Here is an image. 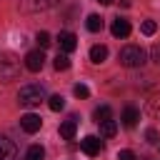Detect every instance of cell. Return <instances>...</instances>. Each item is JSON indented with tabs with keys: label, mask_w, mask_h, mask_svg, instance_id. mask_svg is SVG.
I'll return each instance as SVG.
<instances>
[{
	"label": "cell",
	"mask_w": 160,
	"mask_h": 160,
	"mask_svg": "<svg viewBox=\"0 0 160 160\" xmlns=\"http://www.w3.org/2000/svg\"><path fill=\"white\" fill-rule=\"evenodd\" d=\"M35 40H38V48H42V50H45V48H48V45L52 42V38H50V32H45V30H40Z\"/></svg>",
	"instance_id": "44dd1931"
},
{
	"label": "cell",
	"mask_w": 160,
	"mask_h": 160,
	"mask_svg": "<svg viewBox=\"0 0 160 160\" xmlns=\"http://www.w3.org/2000/svg\"><path fill=\"white\" fill-rule=\"evenodd\" d=\"M75 130H78V122H75V118H70V120H65L60 125V138L62 140H72L75 138Z\"/></svg>",
	"instance_id": "7c38bea8"
},
{
	"label": "cell",
	"mask_w": 160,
	"mask_h": 160,
	"mask_svg": "<svg viewBox=\"0 0 160 160\" xmlns=\"http://www.w3.org/2000/svg\"><path fill=\"white\" fill-rule=\"evenodd\" d=\"M20 75V65L12 55H2L0 58V82H10Z\"/></svg>",
	"instance_id": "3957f363"
},
{
	"label": "cell",
	"mask_w": 160,
	"mask_h": 160,
	"mask_svg": "<svg viewBox=\"0 0 160 160\" xmlns=\"http://www.w3.org/2000/svg\"><path fill=\"white\" fill-rule=\"evenodd\" d=\"M45 158V148L42 145H30L28 148V160H42Z\"/></svg>",
	"instance_id": "d6986e66"
},
{
	"label": "cell",
	"mask_w": 160,
	"mask_h": 160,
	"mask_svg": "<svg viewBox=\"0 0 160 160\" xmlns=\"http://www.w3.org/2000/svg\"><path fill=\"white\" fill-rule=\"evenodd\" d=\"M118 5L120 8H130V0H118Z\"/></svg>",
	"instance_id": "4316f807"
},
{
	"label": "cell",
	"mask_w": 160,
	"mask_h": 160,
	"mask_svg": "<svg viewBox=\"0 0 160 160\" xmlns=\"http://www.w3.org/2000/svg\"><path fill=\"white\" fill-rule=\"evenodd\" d=\"M148 112H150V115H158V112H160V98H152V100L148 102Z\"/></svg>",
	"instance_id": "cb8c5ba5"
},
{
	"label": "cell",
	"mask_w": 160,
	"mask_h": 160,
	"mask_svg": "<svg viewBox=\"0 0 160 160\" xmlns=\"http://www.w3.org/2000/svg\"><path fill=\"white\" fill-rule=\"evenodd\" d=\"M18 155V148L12 140H8L5 135H0V160H15Z\"/></svg>",
	"instance_id": "9c48e42d"
},
{
	"label": "cell",
	"mask_w": 160,
	"mask_h": 160,
	"mask_svg": "<svg viewBox=\"0 0 160 160\" xmlns=\"http://www.w3.org/2000/svg\"><path fill=\"white\" fill-rule=\"evenodd\" d=\"M150 60H152L155 65H160V42H155V45L150 48Z\"/></svg>",
	"instance_id": "d4e9b609"
},
{
	"label": "cell",
	"mask_w": 160,
	"mask_h": 160,
	"mask_svg": "<svg viewBox=\"0 0 160 160\" xmlns=\"http://www.w3.org/2000/svg\"><path fill=\"white\" fill-rule=\"evenodd\" d=\"M48 108H50L52 112H60V110L65 108V98H62V95H50V98H48Z\"/></svg>",
	"instance_id": "2e32d148"
},
{
	"label": "cell",
	"mask_w": 160,
	"mask_h": 160,
	"mask_svg": "<svg viewBox=\"0 0 160 160\" xmlns=\"http://www.w3.org/2000/svg\"><path fill=\"white\" fill-rule=\"evenodd\" d=\"M120 120H122L125 128H135L138 120H140V110H138L135 105H128V108L122 110V118H120Z\"/></svg>",
	"instance_id": "8fae6325"
},
{
	"label": "cell",
	"mask_w": 160,
	"mask_h": 160,
	"mask_svg": "<svg viewBox=\"0 0 160 160\" xmlns=\"http://www.w3.org/2000/svg\"><path fill=\"white\" fill-rule=\"evenodd\" d=\"M60 0H20V8L25 12H45L50 8H55Z\"/></svg>",
	"instance_id": "277c9868"
},
{
	"label": "cell",
	"mask_w": 160,
	"mask_h": 160,
	"mask_svg": "<svg viewBox=\"0 0 160 160\" xmlns=\"http://www.w3.org/2000/svg\"><path fill=\"white\" fill-rule=\"evenodd\" d=\"M90 60H92L95 65L105 62V60H108V48H105V45H92V48H90Z\"/></svg>",
	"instance_id": "4fadbf2b"
},
{
	"label": "cell",
	"mask_w": 160,
	"mask_h": 160,
	"mask_svg": "<svg viewBox=\"0 0 160 160\" xmlns=\"http://www.w3.org/2000/svg\"><path fill=\"white\" fill-rule=\"evenodd\" d=\"M45 100V90L42 85H22L20 92H18V102L25 105V108H35Z\"/></svg>",
	"instance_id": "6da1fadb"
},
{
	"label": "cell",
	"mask_w": 160,
	"mask_h": 160,
	"mask_svg": "<svg viewBox=\"0 0 160 160\" xmlns=\"http://www.w3.org/2000/svg\"><path fill=\"white\" fill-rule=\"evenodd\" d=\"M85 28H88L90 32H100V30H102V18H100V15H95V12H92V15H88Z\"/></svg>",
	"instance_id": "9a60e30c"
},
{
	"label": "cell",
	"mask_w": 160,
	"mask_h": 160,
	"mask_svg": "<svg viewBox=\"0 0 160 160\" xmlns=\"http://www.w3.org/2000/svg\"><path fill=\"white\" fill-rule=\"evenodd\" d=\"M58 42H60V50H62V52H72V50L78 48V38H75V32H70V30H60Z\"/></svg>",
	"instance_id": "ba28073f"
},
{
	"label": "cell",
	"mask_w": 160,
	"mask_h": 160,
	"mask_svg": "<svg viewBox=\"0 0 160 160\" xmlns=\"http://www.w3.org/2000/svg\"><path fill=\"white\" fill-rule=\"evenodd\" d=\"M145 138H148V142H150V145H158V142H160V138H158V130H155V128H148V130H145Z\"/></svg>",
	"instance_id": "603a6c76"
},
{
	"label": "cell",
	"mask_w": 160,
	"mask_h": 160,
	"mask_svg": "<svg viewBox=\"0 0 160 160\" xmlns=\"http://www.w3.org/2000/svg\"><path fill=\"white\" fill-rule=\"evenodd\" d=\"M118 160H138V158H135L132 150H120V152H118Z\"/></svg>",
	"instance_id": "484cf974"
},
{
	"label": "cell",
	"mask_w": 160,
	"mask_h": 160,
	"mask_svg": "<svg viewBox=\"0 0 160 160\" xmlns=\"http://www.w3.org/2000/svg\"><path fill=\"white\" fill-rule=\"evenodd\" d=\"M140 30H142V35H155V30H158V22H155V20H142Z\"/></svg>",
	"instance_id": "ffe728a7"
},
{
	"label": "cell",
	"mask_w": 160,
	"mask_h": 160,
	"mask_svg": "<svg viewBox=\"0 0 160 160\" xmlns=\"http://www.w3.org/2000/svg\"><path fill=\"white\" fill-rule=\"evenodd\" d=\"M80 148H82V152L85 155H100V150H102V140L98 138V135H88V138H82V142H80Z\"/></svg>",
	"instance_id": "52a82bcc"
},
{
	"label": "cell",
	"mask_w": 160,
	"mask_h": 160,
	"mask_svg": "<svg viewBox=\"0 0 160 160\" xmlns=\"http://www.w3.org/2000/svg\"><path fill=\"white\" fill-rule=\"evenodd\" d=\"M20 128H22L28 135H32V132H38V130L42 128V118L35 115V112H28V115L20 118Z\"/></svg>",
	"instance_id": "8992f818"
},
{
	"label": "cell",
	"mask_w": 160,
	"mask_h": 160,
	"mask_svg": "<svg viewBox=\"0 0 160 160\" xmlns=\"http://www.w3.org/2000/svg\"><path fill=\"white\" fill-rule=\"evenodd\" d=\"M72 92H75V98H90V88L82 85V82H78V85L72 88Z\"/></svg>",
	"instance_id": "7402d4cb"
},
{
	"label": "cell",
	"mask_w": 160,
	"mask_h": 160,
	"mask_svg": "<svg viewBox=\"0 0 160 160\" xmlns=\"http://www.w3.org/2000/svg\"><path fill=\"white\" fill-rule=\"evenodd\" d=\"M52 68H55V70H68V68H70V58H68V52H58V58L52 60Z\"/></svg>",
	"instance_id": "e0dca14e"
},
{
	"label": "cell",
	"mask_w": 160,
	"mask_h": 160,
	"mask_svg": "<svg viewBox=\"0 0 160 160\" xmlns=\"http://www.w3.org/2000/svg\"><path fill=\"white\" fill-rule=\"evenodd\" d=\"M130 20H125V18H115L112 20V28H110V32L115 35V38H128L130 35Z\"/></svg>",
	"instance_id": "30bf717a"
},
{
	"label": "cell",
	"mask_w": 160,
	"mask_h": 160,
	"mask_svg": "<svg viewBox=\"0 0 160 160\" xmlns=\"http://www.w3.org/2000/svg\"><path fill=\"white\" fill-rule=\"evenodd\" d=\"M98 125H100V135H102V138H112V135L118 132V122H115L112 118H110V120H102V122H98Z\"/></svg>",
	"instance_id": "5bb4252c"
},
{
	"label": "cell",
	"mask_w": 160,
	"mask_h": 160,
	"mask_svg": "<svg viewBox=\"0 0 160 160\" xmlns=\"http://www.w3.org/2000/svg\"><path fill=\"white\" fill-rule=\"evenodd\" d=\"M95 122H102V120H110L112 118V110H110V105H100L98 110H95Z\"/></svg>",
	"instance_id": "ac0fdd59"
},
{
	"label": "cell",
	"mask_w": 160,
	"mask_h": 160,
	"mask_svg": "<svg viewBox=\"0 0 160 160\" xmlns=\"http://www.w3.org/2000/svg\"><path fill=\"white\" fill-rule=\"evenodd\" d=\"M25 160H28V158H25Z\"/></svg>",
	"instance_id": "f1b7e54d"
},
{
	"label": "cell",
	"mask_w": 160,
	"mask_h": 160,
	"mask_svg": "<svg viewBox=\"0 0 160 160\" xmlns=\"http://www.w3.org/2000/svg\"><path fill=\"white\" fill-rule=\"evenodd\" d=\"M98 2H100V5H110L112 0H98Z\"/></svg>",
	"instance_id": "83f0119b"
},
{
	"label": "cell",
	"mask_w": 160,
	"mask_h": 160,
	"mask_svg": "<svg viewBox=\"0 0 160 160\" xmlns=\"http://www.w3.org/2000/svg\"><path fill=\"white\" fill-rule=\"evenodd\" d=\"M118 58H120V65L125 68H140L145 62V50L140 45H125Z\"/></svg>",
	"instance_id": "7a4b0ae2"
},
{
	"label": "cell",
	"mask_w": 160,
	"mask_h": 160,
	"mask_svg": "<svg viewBox=\"0 0 160 160\" xmlns=\"http://www.w3.org/2000/svg\"><path fill=\"white\" fill-rule=\"evenodd\" d=\"M42 65H45V52H42V48L30 50V52L25 55V68H28L30 72H40Z\"/></svg>",
	"instance_id": "5b68a950"
}]
</instances>
